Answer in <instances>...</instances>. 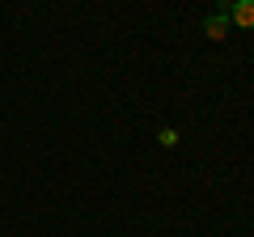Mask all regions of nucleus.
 I'll return each instance as SVG.
<instances>
[{"mask_svg":"<svg viewBox=\"0 0 254 237\" xmlns=\"http://www.w3.org/2000/svg\"><path fill=\"white\" fill-rule=\"evenodd\" d=\"M229 30H233V21H229V9H212L208 17H203V34L216 43V38H225Z\"/></svg>","mask_w":254,"mask_h":237,"instance_id":"2","label":"nucleus"},{"mask_svg":"<svg viewBox=\"0 0 254 237\" xmlns=\"http://www.w3.org/2000/svg\"><path fill=\"white\" fill-rule=\"evenodd\" d=\"M229 21H233L237 30H254V0H229Z\"/></svg>","mask_w":254,"mask_h":237,"instance_id":"1","label":"nucleus"},{"mask_svg":"<svg viewBox=\"0 0 254 237\" xmlns=\"http://www.w3.org/2000/svg\"><path fill=\"white\" fill-rule=\"evenodd\" d=\"M161 144L174 148V144H178V131H174V127H161Z\"/></svg>","mask_w":254,"mask_h":237,"instance_id":"3","label":"nucleus"}]
</instances>
